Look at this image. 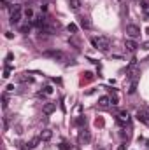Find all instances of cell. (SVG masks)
<instances>
[{
	"mask_svg": "<svg viewBox=\"0 0 149 150\" xmlns=\"http://www.w3.org/2000/svg\"><path fill=\"white\" fill-rule=\"evenodd\" d=\"M91 44H93V47H95V49L107 52V51H109V47H111V38L104 37V35H102V37H93V38H91Z\"/></svg>",
	"mask_w": 149,
	"mask_h": 150,
	"instance_id": "1",
	"label": "cell"
},
{
	"mask_svg": "<svg viewBox=\"0 0 149 150\" xmlns=\"http://www.w3.org/2000/svg\"><path fill=\"white\" fill-rule=\"evenodd\" d=\"M9 11H11V23H12V25H18L19 19H21V5L14 4Z\"/></svg>",
	"mask_w": 149,
	"mask_h": 150,
	"instance_id": "2",
	"label": "cell"
},
{
	"mask_svg": "<svg viewBox=\"0 0 149 150\" xmlns=\"http://www.w3.org/2000/svg\"><path fill=\"white\" fill-rule=\"evenodd\" d=\"M137 120L149 126V107H144V108H140V110L137 112Z\"/></svg>",
	"mask_w": 149,
	"mask_h": 150,
	"instance_id": "3",
	"label": "cell"
},
{
	"mask_svg": "<svg viewBox=\"0 0 149 150\" xmlns=\"http://www.w3.org/2000/svg\"><path fill=\"white\" fill-rule=\"evenodd\" d=\"M126 33H128L130 38H137V37H140V28L137 25H128L126 26Z\"/></svg>",
	"mask_w": 149,
	"mask_h": 150,
	"instance_id": "4",
	"label": "cell"
},
{
	"mask_svg": "<svg viewBox=\"0 0 149 150\" xmlns=\"http://www.w3.org/2000/svg\"><path fill=\"white\" fill-rule=\"evenodd\" d=\"M44 56H46V58H53V59H60V61L65 58L62 51H46V52H44Z\"/></svg>",
	"mask_w": 149,
	"mask_h": 150,
	"instance_id": "5",
	"label": "cell"
},
{
	"mask_svg": "<svg viewBox=\"0 0 149 150\" xmlns=\"http://www.w3.org/2000/svg\"><path fill=\"white\" fill-rule=\"evenodd\" d=\"M90 140H91V134H90V131L88 129H82L81 133H79V143H90Z\"/></svg>",
	"mask_w": 149,
	"mask_h": 150,
	"instance_id": "6",
	"label": "cell"
},
{
	"mask_svg": "<svg viewBox=\"0 0 149 150\" xmlns=\"http://www.w3.org/2000/svg\"><path fill=\"white\" fill-rule=\"evenodd\" d=\"M125 47H126L128 51H132V52H135V51L139 49V44H137L135 40H132V38H126V40H125Z\"/></svg>",
	"mask_w": 149,
	"mask_h": 150,
	"instance_id": "7",
	"label": "cell"
},
{
	"mask_svg": "<svg viewBox=\"0 0 149 150\" xmlns=\"http://www.w3.org/2000/svg\"><path fill=\"white\" fill-rule=\"evenodd\" d=\"M39 142H42V140H40V136H39V138H34V140H30V142H27V143H23V150H32V149H35Z\"/></svg>",
	"mask_w": 149,
	"mask_h": 150,
	"instance_id": "8",
	"label": "cell"
},
{
	"mask_svg": "<svg viewBox=\"0 0 149 150\" xmlns=\"http://www.w3.org/2000/svg\"><path fill=\"white\" fill-rule=\"evenodd\" d=\"M54 110H56V103H46V105L42 107V112L46 113V115H51Z\"/></svg>",
	"mask_w": 149,
	"mask_h": 150,
	"instance_id": "9",
	"label": "cell"
},
{
	"mask_svg": "<svg viewBox=\"0 0 149 150\" xmlns=\"http://www.w3.org/2000/svg\"><path fill=\"white\" fill-rule=\"evenodd\" d=\"M128 120H130L128 112H119V113H117V122H119V124H126Z\"/></svg>",
	"mask_w": 149,
	"mask_h": 150,
	"instance_id": "10",
	"label": "cell"
},
{
	"mask_svg": "<svg viewBox=\"0 0 149 150\" xmlns=\"http://www.w3.org/2000/svg\"><path fill=\"white\" fill-rule=\"evenodd\" d=\"M51 138H53V131H51V129H44V131L40 133V140H42V142H49Z\"/></svg>",
	"mask_w": 149,
	"mask_h": 150,
	"instance_id": "11",
	"label": "cell"
},
{
	"mask_svg": "<svg viewBox=\"0 0 149 150\" xmlns=\"http://www.w3.org/2000/svg\"><path fill=\"white\" fill-rule=\"evenodd\" d=\"M34 25H35L37 28H40V30H42V26L46 25V18H44V16H39V18H35V19H34Z\"/></svg>",
	"mask_w": 149,
	"mask_h": 150,
	"instance_id": "12",
	"label": "cell"
},
{
	"mask_svg": "<svg viewBox=\"0 0 149 150\" xmlns=\"http://www.w3.org/2000/svg\"><path fill=\"white\" fill-rule=\"evenodd\" d=\"M109 103H111V98H107V96H102V98L98 100V105H100V107H107Z\"/></svg>",
	"mask_w": 149,
	"mask_h": 150,
	"instance_id": "13",
	"label": "cell"
},
{
	"mask_svg": "<svg viewBox=\"0 0 149 150\" xmlns=\"http://www.w3.org/2000/svg\"><path fill=\"white\" fill-rule=\"evenodd\" d=\"M81 26H82V28H86V30H88V28H91L90 19H88V18H81Z\"/></svg>",
	"mask_w": 149,
	"mask_h": 150,
	"instance_id": "14",
	"label": "cell"
},
{
	"mask_svg": "<svg viewBox=\"0 0 149 150\" xmlns=\"http://www.w3.org/2000/svg\"><path fill=\"white\" fill-rule=\"evenodd\" d=\"M74 124H75V126H84V124H86V117H84V115L77 117V119L74 120Z\"/></svg>",
	"mask_w": 149,
	"mask_h": 150,
	"instance_id": "15",
	"label": "cell"
},
{
	"mask_svg": "<svg viewBox=\"0 0 149 150\" xmlns=\"http://www.w3.org/2000/svg\"><path fill=\"white\" fill-rule=\"evenodd\" d=\"M23 14H25L27 21H28V19H34V11H32L30 7H28V9H25V12H23Z\"/></svg>",
	"mask_w": 149,
	"mask_h": 150,
	"instance_id": "16",
	"label": "cell"
},
{
	"mask_svg": "<svg viewBox=\"0 0 149 150\" xmlns=\"http://www.w3.org/2000/svg\"><path fill=\"white\" fill-rule=\"evenodd\" d=\"M69 4H70V7H72L74 11H77V9L81 7V0H69Z\"/></svg>",
	"mask_w": 149,
	"mask_h": 150,
	"instance_id": "17",
	"label": "cell"
},
{
	"mask_svg": "<svg viewBox=\"0 0 149 150\" xmlns=\"http://www.w3.org/2000/svg\"><path fill=\"white\" fill-rule=\"evenodd\" d=\"M58 149H60V150H72V145H70V143H67V142H62V143L58 145Z\"/></svg>",
	"mask_w": 149,
	"mask_h": 150,
	"instance_id": "18",
	"label": "cell"
},
{
	"mask_svg": "<svg viewBox=\"0 0 149 150\" xmlns=\"http://www.w3.org/2000/svg\"><path fill=\"white\" fill-rule=\"evenodd\" d=\"M42 94H47V96H49V94H53V87H51V86H46V87H44V91L40 93V96H42Z\"/></svg>",
	"mask_w": 149,
	"mask_h": 150,
	"instance_id": "19",
	"label": "cell"
},
{
	"mask_svg": "<svg viewBox=\"0 0 149 150\" xmlns=\"http://www.w3.org/2000/svg\"><path fill=\"white\" fill-rule=\"evenodd\" d=\"M142 11H144L146 16H149V2H146V0L142 2Z\"/></svg>",
	"mask_w": 149,
	"mask_h": 150,
	"instance_id": "20",
	"label": "cell"
},
{
	"mask_svg": "<svg viewBox=\"0 0 149 150\" xmlns=\"http://www.w3.org/2000/svg\"><path fill=\"white\" fill-rule=\"evenodd\" d=\"M67 30H69V32H70V33H77V26H75L74 23H70V25H69V26H67Z\"/></svg>",
	"mask_w": 149,
	"mask_h": 150,
	"instance_id": "21",
	"label": "cell"
},
{
	"mask_svg": "<svg viewBox=\"0 0 149 150\" xmlns=\"http://www.w3.org/2000/svg\"><path fill=\"white\" fill-rule=\"evenodd\" d=\"M7 105H9V103H7V94H2V107L7 108Z\"/></svg>",
	"mask_w": 149,
	"mask_h": 150,
	"instance_id": "22",
	"label": "cell"
},
{
	"mask_svg": "<svg viewBox=\"0 0 149 150\" xmlns=\"http://www.w3.org/2000/svg\"><path fill=\"white\" fill-rule=\"evenodd\" d=\"M9 75H11V67H5V70H4V75H2V77H4V79H7Z\"/></svg>",
	"mask_w": 149,
	"mask_h": 150,
	"instance_id": "23",
	"label": "cell"
},
{
	"mask_svg": "<svg viewBox=\"0 0 149 150\" xmlns=\"http://www.w3.org/2000/svg\"><path fill=\"white\" fill-rule=\"evenodd\" d=\"M30 32V25H23L21 26V33H28Z\"/></svg>",
	"mask_w": 149,
	"mask_h": 150,
	"instance_id": "24",
	"label": "cell"
},
{
	"mask_svg": "<svg viewBox=\"0 0 149 150\" xmlns=\"http://www.w3.org/2000/svg\"><path fill=\"white\" fill-rule=\"evenodd\" d=\"M21 80H23V82H34V77H23Z\"/></svg>",
	"mask_w": 149,
	"mask_h": 150,
	"instance_id": "25",
	"label": "cell"
},
{
	"mask_svg": "<svg viewBox=\"0 0 149 150\" xmlns=\"http://www.w3.org/2000/svg\"><path fill=\"white\" fill-rule=\"evenodd\" d=\"M95 124H97V126H100V127H102V126H104V120H102V119H97V120H95Z\"/></svg>",
	"mask_w": 149,
	"mask_h": 150,
	"instance_id": "26",
	"label": "cell"
},
{
	"mask_svg": "<svg viewBox=\"0 0 149 150\" xmlns=\"http://www.w3.org/2000/svg\"><path fill=\"white\" fill-rule=\"evenodd\" d=\"M86 77H84V80H91V79H93V77H91V74H90V72H86Z\"/></svg>",
	"mask_w": 149,
	"mask_h": 150,
	"instance_id": "27",
	"label": "cell"
},
{
	"mask_svg": "<svg viewBox=\"0 0 149 150\" xmlns=\"http://www.w3.org/2000/svg\"><path fill=\"white\" fill-rule=\"evenodd\" d=\"M142 49H146V51H149V42H144V44H142Z\"/></svg>",
	"mask_w": 149,
	"mask_h": 150,
	"instance_id": "28",
	"label": "cell"
},
{
	"mask_svg": "<svg viewBox=\"0 0 149 150\" xmlns=\"http://www.w3.org/2000/svg\"><path fill=\"white\" fill-rule=\"evenodd\" d=\"M111 103L112 105H117V98H111Z\"/></svg>",
	"mask_w": 149,
	"mask_h": 150,
	"instance_id": "29",
	"label": "cell"
},
{
	"mask_svg": "<svg viewBox=\"0 0 149 150\" xmlns=\"http://www.w3.org/2000/svg\"><path fill=\"white\" fill-rule=\"evenodd\" d=\"M0 2H2V7H9L7 5V0H0Z\"/></svg>",
	"mask_w": 149,
	"mask_h": 150,
	"instance_id": "30",
	"label": "cell"
},
{
	"mask_svg": "<svg viewBox=\"0 0 149 150\" xmlns=\"http://www.w3.org/2000/svg\"><path fill=\"white\" fill-rule=\"evenodd\" d=\"M117 150H126V147H125V145H121V147H119Z\"/></svg>",
	"mask_w": 149,
	"mask_h": 150,
	"instance_id": "31",
	"label": "cell"
}]
</instances>
